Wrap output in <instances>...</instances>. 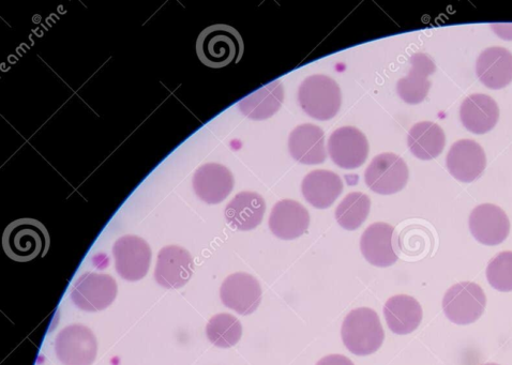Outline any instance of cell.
Instances as JSON below:
<instances>
[{"label": "cell", "mask_w": 512, "mask_h": 365, "mask_svg": "<svg viewBox=\"0 0 512 365\" xmlns=\"http://www.w3.org/2000/svg\"><path fill=\"white\" fill-rule=\"evenodd\" d=\"M245 43L234 27L216 24L203 30L197 40V54L201 63L213 69L238 64L243 58Z\"/></svg>", "instance_id": "cell-1"}, {"label": "cell", "mask_w": 512, "mask_h": 365, "mask_svg": "<svg viewBox=\"0 0 512 365\" xmlns=\"http://www.w3.org/2000/svg\"><path fill=\"white\" fill-rule=\"evenodd\" d=\"M50 234L40 221L30 218L11 222L3 235L4 251L12 261L27 263L47 255Z\"/></svg>", "instance_id": "cell-2"}, {"label": "cell", "mask_w": 512, "mask_h": 365, "mask_svg": "<svg viewBox=\"0 0 512 365\" xmlns=\"http://www.w3.org/2000/svg\"><path fill=\"white\" fill-rule=\"evenodd\" d=\"M341 337L352 354L369 356L382 347L385 332L378 313L370 308H358L345 317Z\"/></svg>", "instance_id": "cell-3"}, {"label": "cell", "mask_w": 512, "mask_h": 365, "mask_svg": "<svg viewBox=\"0 0 512 365\" xmlns=\"http://www.w3.org/2000/svg\"><path fill=\"white\" fill-rule=\"evenodd\" d=\"M298 101L309 116L325 121L339 113L342 95L336 81L327 75L315 74L300 85Z\"/></svg>", "instance_id": "cell-4"}, {"label": "cell", "mask_w": 512, "mask_h": 365, "mask_svg": "<svg viewBox=\"0 0 512 365\" xmlns=\"http://www.w3.org/2000/svg\"><path fill=\"white\" fill-rule=\"evenodd\" d=\"M487 296L478 284L461 282L450 287L443 299V310L450 322L470 325L483 316Z\"/></svg>", "instance_id": "cell-5"}, {"label": "cell", "mask_w": 512, "mask_h": 365, "mask_svg": "<svg viewBox=\"0 0 512 365\" xmlns=\"http://www.w3.org/2000/svg\"><path fill=\"white\" fill-rule=\"evenodd\" d=\"M98 343L95 334L83 325H71L60 331L55 341V353L64 365H92Z\"/></svg>", "instance_id": "cell-6"}, {"label": "cell", "mask_w": 512, "mask_h": 365, "mask_svg": "<svg viewBox=\"0 0 512 365\" xmlns=\"http://www.w3.org/2000/svg\"><path fill=\"white\" fill-rule=\"evenodd\" d=\"M117 296V283L108 275L86 272L75 282L72 302L86 312H99L111 306Z\"/></svg>", "instance_id": "cell-7"}, {"label": "cell", "mask_w": 512, "mask_h": 365, "mask_svg": "<svg viewBox=\"0 0 512 365\" xmlns=\"http://www.w3.org/2000/svg\"><path fill=\"white\" fill-rule=\"evenodd\" d=\"M367 186L381 195L396 194L408 184L409 167L395 154L376 156L365 174Z\"/></svg>", "instance_id": "cell-8"}, {"label": "cell", "mask_w": 512, "mask_h": 365, "mask_svg": "<svg viewBox=\"0 0 512 365\" xmlns=\"http://www.w3.org/2000/svg\"><path fill=\"white\" fill-rule=\"evenodd\" d=\"M115 268L126 281H140L146 277L152 262V250L148 243L138 236L119 238L113 247Z\"/></svg>", "instance_id": "cell-9"}, {"label": "cell", "mask_w": 512, "mask_h": 365, "mask_svg": "<svg viewBox=\"0 0 512 365\" xmlns=\"http://www.w3.org/2000/svg\"><path fill=\"white\" fill-rule=\"evenodd\" d=\"M262 287L249 273H234L225 279L220 288V297L225 307L240 315H250L260 307Z\"/></svg>", "instance_id": "cell-10"}, {"label": "cell", "mask_w": 512, "mask_h": 365, "mask_svg": "<svg viewBox=\"0 0 512 365\" xmlns=\"http://www.w3.org/2000/svg\"><path fill=\"white\" fill-rule=\"evenodd\" d=\"M331 160L344 170H355L369 155L366 135L354 127H343L331 134L328 142Z\"/></svg>", "instance_id": "cell-11"}, {"label": "cell", "mask_w": 512, "mask_h": 365, "mask_svg": "<svg viewBox=\"0 0 512 365\" xmlns=\"http://www.w3.org/2000/svg\"><path fill=\"white\" fill-rule=\"evenodd\" d=\"M470 231L485 246H499L510 232L506 212L499 206L484 204L476 207L470 216Z\"/></svg>", "instance_id": "cell-12"}, {"label": "cell", "mask_w": 512, "mask_h": 365, "mask_svg": "<svg viewBox=\"0 0 512 365\" xmlns=\"http://www.w3.org/2000/svg\"><path fill=\"white\" fill-rule=\"evenodd\" d=\"M193 270V258L186 249L165 247L158 254L155 279L162 287L177 290L190 281Z\"/></svg>", "instance_id": "cell-13"}, {"label": "cell", "mask_w": 512, "mask_h": 365, "mask_svg": "<svg viewBox=\"0 0 512 365\" xmlns=\"http://www.w3.org/2000/svg\"><path fill=\"white\" fill-rule=\"evenodd\" d=\"M234 184L233 174L228 167L217 163L201 166L192 181L195 194L208 205H217L227 199Z\"/></svg>", "instance_id": "cell-14"}, {"label": "cell", "mask_w": 512, "mask_h": 365, "mask_svg": "<svg viewBox=\"0 0 512 365\" xmlns=\"http://www.w3.org/2000/svg\"><path fill=\"white\" fill-rule=\"evenodd\" d=\"M447 169L462 182H473L483 175L487 158L485 150L472 140H461L451 146L447 159Z\"/></svg>", "instance_id": "cell-15"}, {"label": "cell", "mask_w": 512, "mask_h": 365, "mask_svg": "<svg viewBox=\"0 0 512 365\" xmlns=\"http://www.w3.org/2000/svg\"><path fill=\"white\" fill-rule=\"evenodd\" d=\"M394 234L395 228L387 223H374L367 228L360 239V250L371 265L387 268L397 263Z\"/></svg>", "instance_id": "cell-16"}, {"label": "cell", "mask_w": 512, "mask_h": 365, "mask_svg": "<svg viewBox=\"0 0 512 365\" xmlns=\"http://www.w3.org/2000/svg\"><path fill=\"white\" fill-rule=\"evenodd\" d=\"M308 210L301 204L291 200L278 202L269 218V228L282 240H294L303 236L309 228Z\"/></svg>", "instance_id": "cell-17"}, {"label": "cell", "mask_w": 512, "mask_h": 365, "mask_svg": "<svg viewBox=\"0 0 512 365\" xmlns=\"http://www.w3.org/2000/svg\"><path fill=\"white\" fill-rule=\"evenodd\" d=\"M289 149L294 160L301 164L324 163L327 158L324 131L311 124L298 126L290 135Z\"/></svg>", "instance_id": "cell-18"}, {"label": "cell", "mask_w": 512, "mask_h": 365, "mask_svg": "<svg viewBox=\"0 0 512 365\" xmlns=\"http://www.w3.org/2000/svg\"><path fill=\"white\" fill-rule=\"evenodd\" d=\"M481 83L490 89H502L512 82V53L495 47L481 53L476 63Z\"/></svg>", "instance_id": "cell-19"}, {"label": "cell", "mask_w": 512, "mask_h": 365, "mask_svg": "<svg viewBox=\"0 0 512 365\" xmlns=\"http://www.w3.org/2000/svg\"><path fill=\"white\" fill-rule=\"evenodd\" d=\"M460 118L465 129L475 134H486L498 124L499 105L487 95L475 94L463 101Z\"/></svg>", "instance_id": "cell-20"}, {"label": "cell", "mask_w": 512, "mask_h": 365, "mask_svg": "<svg viewBox=\"0 0 512 365\" xmlns=\"http://www.w3.org/2000/svg\"><path fill=\"white\" fill-rule=\"evenodd\" d=\"M412 68L408 76L397 85L400 98L409 104H419L428 96L431 83L429 76L436 70L432 58L424 53H417L411 58Z\"/></svg>", "instance_id": "cell-21"}, {"label": "cell", "mask_w": 512, "mask_h": 365, "mask_svg": "<svg viewBox=\"0 0 512 365\" xmlns=\"http://www.w3.org/2000/svg\"><path fill=\"white\" fill-rule=\"evenodd\" d=\"M266 204L255 192L238 193L225 208V219L237 231L248 232L258 227L264 218Z\"/></svg>", "instance_id": "cell-22"}, {"label": "cell", "mask_w": 512, "mask_h": 365, "mask_svg": "<svg viewBox=\"0 0 512 365\" xmlns=\"http://www.w3.org/2000/svg\"><path fill=\"white\" fill-rule=\"evenodd\" d=\"M384 316L391 332L406 336L414 332L423 322V308L408 295L391 297L385 304Z\"/></svg>", "instance_id": "cell-23"}, {"label": "cell", "mask_w": 512, "mask_h": 365, "mask_svg": "<svg viewBox=\"0 0 512 365\" xmlns=\"http://www.w3.org/2000/svg\"><path fill=\"white\" fill-rule=\"evenodd\" d=\"M306 201L318 209H327L337 201L343 191L341 178L329 171L309 173L301 186Z\"/></svg>", "instance_id": "cell-24"}, {"label": "cell", "mask_w": 512, "mask_h": 365, "mask_svg": "<svg viewBox=\"0 0 512 365\" xmlns=\"http://www.w3.org/2000/svg\"><path fill=\"white\" fill-rule=\"evenodd\" d=\"M284 90L280 82H271L239 102V110L252 120L273 117L281 108Z\"/></svg>", "instance_id": "cell-25"}, {"label": "cell", "mask_w": 512, "mask_h": 365, "mask_svg": "<svg viewBox=\"0 0 512 365\" xmlns=\"http://www.w3.org/2000/svg\"><path fill=\"white\" fill-rule=\"evenodd\" d=\"M446 144L443 129L431 121L416 124L409 132L408 145L412 154L420 160L438 158Z\"/></svg>", "instance_id": "cell-26"}, {"label": "cell", "mask_w": 512, "mask_h": 365, "mask_svg": "<svg viewBox=\"0 0 512 365\" xmlns=\"http://www.w3.org/2000/svg\"><path fill=\"white\" fill-rule=\"evenodd\" d=\"M206 336L210 343L219 348H231L242 339L243 326L231 314H217L208 322Z\"/></svg>", "instance_id": "cell-27"}, {"label": "cell", "mask_w": 512, "mask_h": 365, "mask_svg": "<svg viewBox=\"0 0 512 365\" xmlns=\"http://www.w3.org/2000/svg\"><path fill=\"white\" fill-rule=\"evenodd\" d=\"M371 208L368 195L360 192L350 193L336 210V219L346 231H355L365 223Z\"/></svg>", "instance_id": "cell-28"}, {"label": "cell", "mask_w": 512, "mask_h": 365, "mask_svg": "<svg viewBox=\"0 0 512 365\" xmlns=\"http://www.w3.org/2000/svg\"><path fill=\"white\" fill-rule=\"evenodd\" d=\"M487 279L494 290L512 292V252L505 251L492 258L487 268Z\"/></svg>", "instance_id": "cell-29"}, {"label": "cell", "mask_w": 512, "mask_h": 365, "mask_svg": "<svg viewBox=\"0 0 512 365\" xmlns=\"http://www.w3.org/2000/svg\"><path fill=\"white\" fill-rule=\"evenodd\" d=\"M316 365H355L353 361L343 355H329L321 359Z\"/></svg>", "instance_id": "cell-30"}, {"label": "cell", "mask_w": 512, "mask_h": 365, "mask_svg": "<svg viewBox=\"0 0 512 365\" xmlns=\"http://www.w3.org/2000/svg\"><path fill=\"white\" fill-rule=\"evenodd\" d=\"M483 365H500V364H495V363H487V364H483Z\"/></svg>", "instance_id": "cell-31"}]
</instances>
